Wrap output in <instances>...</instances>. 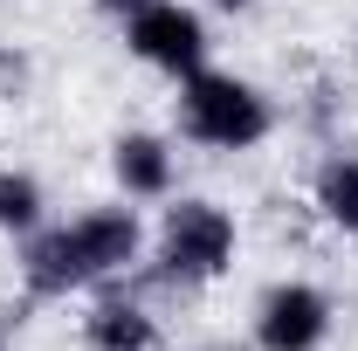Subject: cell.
<instances>
[{
  "mask_svg": "<svg viewBox=\"0 0 358 351\" xmlns=\"http://www.w3.org/2000/svg\"><path fill=\"white\" fill-rule=\"evenodd\" d=\"M145 241L152 234H145V220H138L131 200L90 207L76 220H48V227H35L21 241V289L35 303H69V296H83L96 282L124 275L145 255Z\"/></svg>",
  "mask_w": 358,
  "mask_h": 351,
  "instance_id": "cell-1",
  "label": "cell"
},
{
  "mask_svg": "<svg viewBox=\"0 0 358 351\" xmlns=\"http://www.w3.org/2000/svg\"><path fill=\"white\" fill-rule=\"evenodd\" d=\"M173 124L186 145H200V152H255L275 138V96L262 83H248V76H234V69H193L173 96Z\"/></svg>",
  "mask_w": 358,
  "mask_h": 351,
  "instance_id": "cell-2",
  "label": "cell"
},
{
  "mask_svg": "<svg viewBox=\"0 0 358 351\" xmlns=\"http://www.w3.org/2000/svg\"><path fill=\"white\" fill-rule=\"evenodd\" d=\"M145 248H152V275L166 289H207L241 255V220L221 200H173Z\"/></svg>",
  "mask_w": 358,
  "mask_h": 351,
  "instance_id": "cell-3",
  "label": "cell"
},
{
  "mask_svg": "<svg viewBox=\"0 0 358 351\" xmlns=\"http://www.w3.org/2000/svg\"><path fill=\"white\" fill-rule=\"evenodd\" d=\"M124 48H131V62L186 83L193 69H207L214 35H207V14L193 0H152V7H138L131 21H124Z\"/></svg>",
  "mask_w": 358,
  "mask_h": 351,
  "instance_id": "cell-4",
  "label": "cell"
},
{
  "mask_svg": "<svg viewBox=\"0 0 358 351\" xmlns=\"http://www.w3.org/2000/svg\"><path fill=\"white\" fill-rule=\"evenodd\" d=\"M331 324H338V303L303 282V275H282V282H268L255 310H248V338L255 351H324L331 345Z\"/></svg>",
  "mask_w": 358,
  "mask_h": 351,
  "instance_id": "cell-5",
  "label": "cell"
},
{
  "mask_svg": "<svg viewBox=\"0 0 358 351\" xmlns=\"http://www.w3.org/2000/svg\"><path fill=\"white\" fill-rule=\"evenodd\" d=\"M110 179L131 207H152V200H173L179 186V145L159 131H124L110 145Z\"/></svg>",
  "mask_w": 358,
  "mask_h": 351,
  "instance_id": "cell-6",
  "label": "cell"
},
{
  "mask_svg": "<svg viewBox=\"0 0 358 351\" xmlns=\"http://www.w3.org/2000/svg\"><path fill=\"white\" fill-rule=\"evenodd\" d=\"M83 345L90 351H159V317L138 296H90L83 310Z\"/></svg>",
  "mask_w": 358,
  "mask_h": 351,
  "instance_id": "cell-7",
  "label": "cell"
},
{
  "mask_svg": "<svg viewBox=\"0 0 358 351\" xmlns=\"http://www.w3.org/2000/svg\"><path fill=\"white\" fill-rule=\"evenodd\" d=\"M310 200L317 214L331 220L338 234H358V152H331L310 179Z\"/></svg>",
  "mask_w": 358,
  "mask_h": 351,
  "instance_id": "cell-8",
  "label": "cell"
},
{
  "mask_svg": "<svg viewBox=\"0 0 358 351\" xmlns=\"http://www.w3.org/2000/svg\"><path fill=\"white\" fill-rule=\"evenodd\" d=\"M35 227H48L42 179L21 173V166H0V234H7V241H28Z\"/></svg>",
  "mask_w": 358,
  "mask_h": 351,
  "instance_id": "cell-9",
  "label": "cell"
},
{
  "mask_svg": "<svg viewBox=\"0 0 358 351\" xmlns=\"http://www.w3.org/2000/svg\"><path fill=\"white\" fill-rule=\"evenodd\" d=\"M21 89H28V62L0 48V96H21Z\"/></svg>",
  "mask_w": 358,
  "mask_h": 351,
  "instance_id": "cell-10",
  "label": "cell"
},
{
  "mask_svg": "<svg viewBox=\"0 0 358 351\" xmlns=\"http://www.w3.org/2000/svg\"><path fill=\"white\" fill-rule=\"evenodd\" d=\"M90 7H96L103 21H117V28H124V21H131L138 7H152V0H90Z\"/></svg>",
  "mask_w": 358,
  "mask_h": 351,
  "instance_id": "cell-11",
  "label": "cell"
},
{
  "mask_svg": "<svg viewBox=\"0 0 358 351\" xmlns=\"http://www.w3.org/2000/svg\"><path fill=\"white\" fill-rule=\"evenodd\" d=\"M207 7H221V14H248V7H262V0H207Z\"/></svg>",
  "mask_w": 358,
  "mask_h": 351,
  "instance_id": "cell-12",
  "label": "cell"
},
{
  "mask_svg": "<svg viewBox=\"0 0 358 351\" xmlns=\"http://www.w3.org/2000/svg\"><path fill=\"white\" fill-rule=\"evenodd\" d=\"M0 351H7V338H0Z\"/></svg>",
  "mask_w": 358,
  "mask_h": 351,
  "instance_id": "cell-13",
  "label": "cell"
}]
</instances>
